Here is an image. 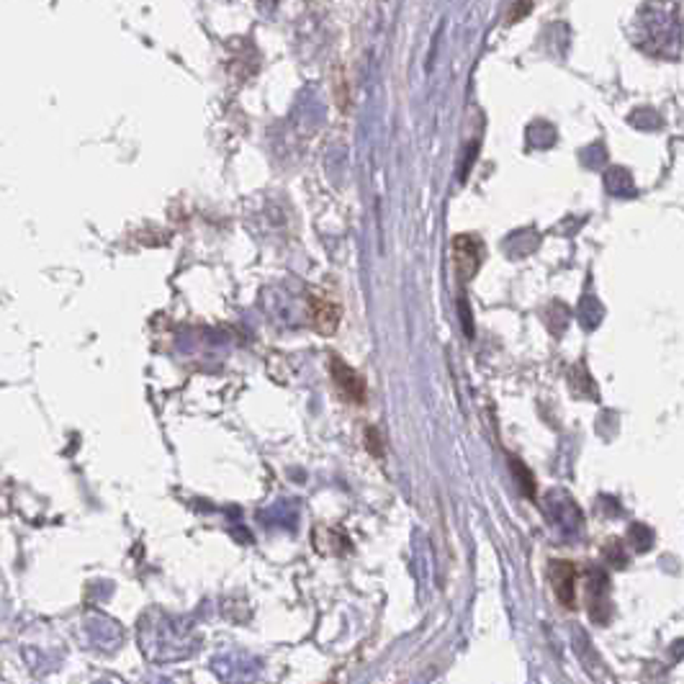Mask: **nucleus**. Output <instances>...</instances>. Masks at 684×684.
<instances>
[{
	"instance_id": "7ed1b4c3",
	"label": "nucleus",
	"mask_w": 684,
	"mask_h": 684,
	"mask_svg": "<svg viewBox=\"0 0 684 684\" xmlns=\"http://www.w3.org/2000/svg\"><path fill=\"white\" fill-rule=\"evenodd\" d=\"M548 577H551V587H553V592H556L561 604L574 607V604H577V569H574V563H569V561H553Z\"/></svg>"
},
{
	"instance_id": "0eeeda50",
	"label": "nucleus",
	"mask_w": 684,
	"mask_h": 684,
	"mask_svg": "<svg viewBox=\"0 0 684 684\" xmlns=\"http://www.w3.org/2000/svg\"><path fill=\"white\" fill-rule=\"evenodd\" d=\"M327 684H334V682H327Z\"/></svg>"
},
{
	"instance_id": "20e7f679",
	"label": "nucleus",
	"mask_w": 684,
	"mask_h": 684,
	"mask_svg": "<svg viewBox=\"0 0 684 684\" xmlns=\"http://www.w3.org/2000/svg\"><path fill=\"white\" fill-rule=\"evenodd\" d=\"M309 317H311V327L314 332L330 337L337 332V325H340V307L332 304L330 299H322V296H311L309 301Z\"/></svg>"
},
{
	"instance_id": "f257e3e1",
	"label": "nucleus",
	"mask_w": 684,
	"mask_h": 684,
	"mask_svg": "<svg viewBox=\"0 0 684 684\" xmlns=\"http://www.w3.org/2000/svg\"><path fill=\"white\" fill-rule=\"evenodd\" d=\"M330 376L337 386L340 396L350 404H366V396H368V389H366V381L363 376L358 374L355 368H350L342 358H330Z\"/></svg>"
},
{
	"instance_id": "423d86ee",
	"label": "nucleus",
	"mask_w": 684,
	"mask_h": 684,
	"mask_svg": "<svg viewBox=\"0 0 684 684\" xmlns=\"http://www.w3.org/2000/svg\"><path fill=\"white\" fill-rule=\"evenodd\" d=\"M530 11H533V5H530V3H525V5H522V3H515V5H512V11H510V21H519V19H522V16H528Z\"/></svg>"
},
{
	"instance_id": "39448f33",
	"label": "nucleus",
	"mask_w": 684,
	"mask_h": 684,
	"mask_svg": "<svg viewBox=\"0 0 684 684\" xmlns=\"http://www.w3.org/2000/svg\"><path fill=\"white\" fill-rule=\"evenodd\" d=\"M366 440H368V451H371V456H384V445H381V437H378V430H376V427H368Z\"/></svg>"
},
{
	"instance_id": "f03ea898",
	"label": "nucleus",
	"mask_w": 684,
	"mask_h": 684,
	"mask_svg": "<svg viewBox=\"0 0 684 684\" xmlns=\"http://www.w3.org/2000/svg\"><path fill=\"white\" fill-rule=\"evenodd\" d=\"M453 263H456V275L460 283L471 281L481 268V245L471 234H458L453 240Z\"/></svg>"
}]
</instances>
